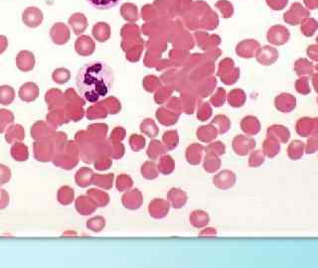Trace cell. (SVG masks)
Here are the masks:
<instances>
[{
  "label": "cell",
  "mask_w": 318,
  "mask_h": 268,
  "mask_svg": "<svg viewBox=\"0 0 318 268\" xmlns=\"http://www.w3.org/2000/svg\"><path fill=\"white\" fill-rule=\"evenodd\" d=\"M114 80V72L106 62L91 61L81 67L76 77V86L83 99L94 104L109 95Z\"/></svg>",
  "instance_id": "obj_1"
},
{
  "label": "cell",
  "mask_w": 318,
  "mask_h": 268,
  "mask_svg": "<svg viewBox=\"0 0 318 268\" xmlns=\"http://www.w3.org/2000/svg\"><path fill=\"white\" fill-rule=\"evenodd\" d=\"M34 157L40 162H49L55 153V143L50 137H44L33 143Z\"/></svg>",
  "instance_id": "obj_2"
},
{
  "label": "cell",
  "mask_w": 318,
  "mask_h": 268,
  "mask_svg": "<svg viewBox=\"0 0 318 268\" xmlns=\"http://www.w3.org/2000/svg\"><path fill=\"white\" fill-rule=\"evenodd\" d=\"M310 16L309 10H307L301 3L295 2L291 8L283 14V20L292 26L300 25L301 22Z\"/></svg>",
  "instance_id": "obj_3"
},
{
  "label": "cell",
  "mask_w": 318,
  "mask_h": 268,
  "mask_svg": "<svg viewBox=\"0 0 318 268\" xmlns=\"http://www.w3.org/2000/svg\"><path fill=\"white\" fill-rule=\"evenodd\" d=\"M267 39L274 46H281L288 43L291 39V32L283 25H274L269 29Z\"/></svg>",
  "instance_id": "obj_4"
},
{
  "label": "cell",
  "mask_w": 318,
  "mask_h": 268,
  "mask_svg": "<svg viewBox=\"0 0 318 268\" xmlns=\"http://www.w3.org/2000/svg\"><path fill=\"white\" fill-rule=\"evenodd\" d=\"M50 37L56 45L66 44L71 37L69 27L62 22L55 23L50 29Z\"/></svg>",
  "instance_id": "obj_5"
},
{
  "label": "cell",
  "mask_w": 318,
  "mask_h": 268,
  "mask_svg": "<svg viewBox=\"0 0 318 268\" xmlns=\"http://www.w3.org/2000/svg\"><path fill=\"white\" fill-rule=\"evenodd\" d=\"M43 19L44 16L42 11L35 6L26 8L22 14V21L29 28L39 27L42 24Z\"/></svg>",
  "instance_id": "obj_6"
},
{
  "label": "cell",
  "mask_w": 318,
  "mask_h": 268,
  "mask_svg": "<svg viewBox=\"0 0 318 268\" xmlns=\"http://www.w3.org/2000/svg\"><path fill=\"white\" fill-rule=\"evenodd\" d=\"M274 106L279 112L289 113L296 108V98L292 93L282 92L275 97Z\"/></svg>",
  "instance_id": "obj_7"
},
{
  "label": "cell",
  "mask_w": 318,
  "mask_h": 268,
  "mask_svg": "<svg viewBox=\"0 0 318 268\" xmlns=\"http://www.w3.org/2000/svg\"><path fill=\"white\" fill-rule=\"evenodd\" d=\"M35 64H36L35 56L30 51L27 50L20 51L16 56V66H17V69L20 72L27 73L32 71L34 69Z\"/></svg>",
  "instance_id": "obj_8"
},
{
  "label": "cell",
  "mask_w": 318,
  "mask_h": 268,
  "mask_svg": "<svg viewBox=\"0 0 318 268\" xmlns=\"http://www.w3.org/2000/svg\"><path fill=\"white\" fill-rule=\"evenodd\" d=\"M18 96L24 103H33L39 96V88L33 82L25 83L19 89Z\"/></svg>",
  "instance_id": "obj_9"
},
{
  "label": "cell",
  "mask_w": 318,
  "mask_h": 268,
  "mask_svg": "<svg viewBox=\"0 0 318 268\" xmlns=\"http://www.w3.org/2000/svg\"><path fill=\"white\" fill-rule=\"evenodd\" d=\"M257 61L263 66H271L278 59V52L272 46H264L259 48L256 54Z\"/></svg>",
  "instance_id": "obj_10"
},
{
  "label": "cell",
  "mask_w": 318,
  "mask_h": 268,
  "mask_svg": "<svg viewBox=\"0 0 318 268\" xmlns=\"http://www.w3.org/2000/svg\"><path fill=\"white\" fill-rule=\"evenodd\" d=\"M259 48H260V43L258 41L252 40V39H248V40H244V41L240 42L237 45L236 52L240 57L249 59V58H252L256 56Z\"/></svg>",
  "instance_id": "obj_11"
},
{
  "label": "cell",
  "mask_w": 318,
  "mask_h": 268,
  "mask_svg": "<svg viewBox=\"0 0 318 268\" xmlns=\"http://www.w3.org/2000/svg\"><path fill=\"white\" fill-rule=\"evenodd\" d=\"M95 48L94 42L93 40L87 35H83L80 36L76 42H75V50L76 52L83 57H87L90 56L93 53Z\"/></svg>",
  "instance_id": "obj_12"
},
{
  "label": "cell",
  "mask_w": 318,
  "mask_h": 268,
  "mask_svg": "<svg viewBox=\"0 0 318 268\" xmlns=\"http://www.w3.org/2000/svg\"><path fill=\"white\" fill-rule=\"evenodd\" d=\"M221 67H223V70L228 71L224 72L226 74L225 77H223L222 81L224 82L226 85H233L235 84L240 76V70L238 68H234V62L231 59H226L221 63Z\"/></svg>",
  "instance_id": "obj_13"
},
{
  "label": "cell",
  "mask_w": 318,
  "mask_h": 268,
  "mask_svg": "<svg viewBox=\"0 0 318 268\" xmlns=\"http://www.w3.org/2000/svg\"><path fill=\"white\" fill-rule=\"evenodd\" d=\"M45 100L48 105V109L50 111L58 110L65 103V96L60 89H52L46 92Z\"/></svg>",
  "instance_id": "obj_14"
},
{
  "label": "cell",
  "mask_w": 318,
  "mask_h": 268,
  "mask_svg": "<svg viewBox=\"0 0 318 268\" xmlns=\"http://www.w3.org/2000/svg\"><path fill=\"white\" fill-rule=\"evenodd\" d=\"M31 137L34 140H38L44 137H49L50 135H53V130L52 127L49 126L46 122L39 120L35 122L31 127Z\"/></svg>",
  "instance_id": "obj_15"
},
{
  "label": "cell",
  "mask_w": 318,
  "mask_h": 268,
  "mask_svg": "<svg viewBox=\"0 0 318 268\" xmlns=\"http://www.w3.org/2000/svg\"><path fill=\"white\" fill-rule=\"evenodd\" d=\"M25 138L24 127L20 124H12L5 131V140L9 144L23 141Z\"/></svg>",
  "instance_id": "obj_16"
},
{
  "label": "cell",
  "mask_w": 318,
  "mask_h": 268,
  "mask_svg": "<svg viewBox=\"0 0 318 268\" xmlns=\"http://www.w3.org/2000/svg\"><path fill=\"white\" fill-rule=\"evenodd\" d=\"M69 25L72 27L73 31L76 35H81L84 33L88 27V19L85 14L77 12L71 15L68 21Z\"/></svg>",
  "instance_id": "obj_17"
},
{
  "label": "cell",
  "mask_w": 318,
  "mask_h": 268,
  "mask_svg": "<svg viewBox=\"0 0 318 268\" xmlns=\"http://www.w3.org/2000/svg\"><path fill=\"white\" fill-rule=\"evenodd\" d=\"M313 128H314V118L311 117H301L299 120H297L295 125L296 133L301 137L312 136Z\"/></svg>",
  "instance_id": "obj_18"
},
{
  "label": "cell",
  "mask_w": 318,
  "mask_h": 268,
  "mask_svg": "<svg viewBox=\"0 0 318 268\" xmlns=\"http://www.w3.org/2000/svg\"><path fill=\"white\" fill-rule=\"evenodd\" d=\"M268 134L270 136L274 137L276 140H278L281 143H288V141L291 138L290 129L280 124L272 125L268 130Z\"/></svg>",
  "instance_id": "obj_19"
},
{
  "label": "cell",
  "mask_w": 318,
  "mask_h": 268,
  "mask_svg": "<svg viewBox=\"0 0 318 268\" xmlns=\"http://www.w3.org/2000/svg\"><path fill=\"white\" fill-rule=\"evenodd\" d=\"M314 65L305 58H299L295 63V71L299 77H311L314 74Z\"/></svg>",
  "instance_id": "obj_20"
},
{
  "label": "cell",
  "mask_w": 318,
  "mask_h": 268,
  "mask_svg": "<svg viewBox=\"0 0 318 268\" xmlns=\"http://www.w3.org/2000/svg\"><path fill=\"white\" fill-rule=\"evenodd\" d=\"M256 146V142L253 139L247 138L245 136H238L234 140V149L236 150V153L239 155H246L248 154L251 149Z\"/></svg>",
  "instance_id": "obj_21"
},
{
  "label": "cell",
  "mask_w": 318,
  "mask_h": 268,
  "mask_svg": "<svg viewBox=\"0 0 318 268\" xmlns=\"http://www.w3.org/2000/svg\"><path fill=\"white\" fill-rule=\"evenodd\" d=\"M92 36L99 42H106L111 36V27L108 23L99 22L92 27Z\"/></svg>",
  "instance_id": "obj_22"
},
{
  "label": "cell",
  "mask_w": 318,
  "mask_h": 268,
  "mask_svg": "<svg viewBox=\"0 0 318 268\" xmlns=\"http://www.w3.org/2000/svg\"><path fill=\"white\" fill-rule=\"evenodd\" d=\"M10 155L15 161L24 162L29 158L28 146L25 145L24 143H22V141L16 142L14 144H12V146L10 148Z\"/></svg>",
  "instance_id": "obj_23"
},
{
  "label": "cell",
  "mask_w": 318,
  "mask_h": 268,
  "mask_svg": "<svg viewBox=\"0 0 318 268\" xmlns=\"http://www.w3.org/2000/svg\"><path fill=\"white\" fill-rule=\"evenodd\" d=\"M242 129L250 135L257 134L261 130L260 121L254 116H247L242 121Z\"/></svg>",
  "instance_id": "obj_24"
},
{
  "label": "cell",
  "mask_w": 318,
  "mask_h": 268,
  "mask_svg": "<svg viewBox=\"0 0 318 268\" xmlns=\"http://www.w3.org/2000/svg\"><path fill=\"white\" fill-rule=\"evenodd\" d=\"M263 148H264V153L268 157L273 158L274 156H276L279 153V150H280L279 141L276 140L274 137L269 135V137L264 142Z\"/></svg>",
  "instance_id": "obj_25"
},
{
  "label": "cell",
  "mask_w": 318,
  "mask_h": 268,
  "mask_svg": "<svg viewBox=\"0 0 318 268\" xmlns=\"http://www.w3.org/2000/svg\"><path fill=\"white\" fill-rule=\"evenodd\" d=\"M15 99V89L7 85L0 87V105L9 106Z\"/></svg>",
  "instance_id": "obj_26"
},
{
  "label": "cell",
  "mask_w": 318,
  "mask_h": 268,
  "mask_svg": "<svg viewBox=\"0 0 318 268\" xmlns=\"http://www.w3.org/2000/svg\"><path fill=\"white\" fill-rule=\"evenodd\" d=\"M318 30V21L314 18L308 17L304 19L300 24V31L305 37H312L314 33Z\"/></svg>",
  "instance_id": "obj_27"
},
{
  "label": "cell",
  "mask_w": 318,
  "mask_h": 268,
  "mask_svg": "<svg viewBox=\"0 0 318 268\" xmlns=\"http://www.w3.org/2000/svg\"><path fill=\"white\" fill-rule=\"evenodd\" d=\"M305 144L299 140H294L288 147V156L292 160H298L304 154Z\"/></svg>",
  "instance_id": "obj_28"
},
{
  "label": "cell",
  "mask_w": 318,
  "mask_h": 268,
  "mask_svg": "<svg viewBox=\"0 0 318 268\" xmlns=\"http://www.w3.org/2000/svg\"><path fill=\"white\" fill-rule=\"evenodd\" d=\"M15 116L12 112L1 109L0 110V134L4 133L6 129L14 123Z\"/></svg>",
  "instance_id": "obj_29"
},
{
  "label": "cell",
  "mask_w": 318,
  "mask_h": 268,
  "mask_svg": "<svg viewBox=\"0 0 318 268\" xmlns=\"http://www.w3.org/2000/svg\"><path fill=\"white\" fill-rule=\"evenodd\" d=\"M58 202L62 205H70L74 200V190L71 187L64 186L58 191Z\"/></svg>",
  "instance_id": "obj_30"
},
{
  "label": "cell",
  "mask_w": 318,
  "mask_h": 268,
  "mask_svg": "<svg viewBox=\"0 0 318 268\" xmlns=\"http://www.w3.org/2000/svg\"><path fill=\"white\" fill-rule=\"evenodd\" d=\"M120 0H87V2L94 9L109 10L115 7Z\"/></svg>",
  "instance_id": "obj_31"
},
{
  "label": "cell",
  "mask_w": 318,
  "mask_h": 268,
  "mask_svg": "<svg viewBox=\"0 0 318 268\" xmlns=\"http://www.w3.org/2000/svg\"><path fill=\"white\" fill-rule=\"evenodd\" d=\"M246 93L242 89H233L229 93V104L233 108H241L246 103Z\"/></svg>",
  "instance_id": "obj_32"
},
{
  "label": "cell",
  "mask_w": 318,
  "mask_h": 268,
  "mask_svg": "<svg viewBox=\"0 0 318 268\" xmlns=\"http://www.w3.org/2000/svg\"><path fill=\"white\" fill-rule=\"evenodd\" d=\"M121 15L126 21L136 22L138 20L137 7L132 3H125L121 6Z\"/></svg>",
  "instance_id": "obj_33"
},
{
  "label": "cell",
  "mask_w": 318,
  "mask_h": 268,
  "mask_svg": "<svg viewBox=\"0 0 318 268\" xmlns=\"http://www.w3.org/2000/svg\"><path fill=\"white\" fill-rule=\"evenodd\" d=\"M76 209L81 215H89L94 210L91 201L84 196L79 197L76 201Z\"/></svg>",
  "instance_id": "obj_34"
},
{
  "label": "cell",
  "mask_w": 318,
  "mask_h": 268,
  "mask_svg": "<svg viewBox=\"0 0 318 268\" xmlns=\"http://www.w3.org/2000/svg\"><path fill=\"white\" fill-rule=\"evenodd\" d=\"M52 79L56 84L64 85L69 82V80L71 79V73L65 68H59L53 72Z\"/></svg>",
  "instance_id": "obj_35"
},
{
  "label": "cell",
  "mask_w": 318,
  "mask_h": 268,
  "mask_svg": "<svg viewBox=\"0 0 318 268\" xmlns=\"http://www.w3.org/2000/svg\"><path fill=\"white\" fill-rule=\"evenodd\" d=\"M67 120H64V114L59 110H54L47 114V122L50 124L51 127L56 128V126L63 124Z\"/></svg>",
  "instance_id": "obj_36"
},
{
  "label": "cell",
  "mask_w": 318,
  "mask_h": 268,
  "mask_svg": "<svg viewBox=\"0 0 318 268\" xmlns=\"http://www.w3.org/2000/svg\"><path fill=\"white\" fill-rule=\"evenodd\" d=\"M216 7L221 11L223 17L224 18H230L234 14V7L233 4L227 0H220L216 3Z\"/></svg>",
  "instance_id": "obj_37"
},
{
  "label": "cell",
  "mask_w": 318,
  "mask_h": 268,
  "mask_svg": "<svg viewBox=\"0 0 318 268\" xmlns=\"http://www.w3.org/2000/svg\"><path fill=\"white\" fill-rule=\"evenodd\" d=\"M295 90L302 95L309 94L311 91V89L309 86V81H308L307 77H300L298 80H296V82L295 84Z\"/></svg>",
  "instance_id": "obj_38"
},
{
  "label": "cell",
  "mask_w": 318,
  "mask_h": 268,
  "mask_svg": "<svg viewBox=\"0 0 318 268\" xmlns=\"http://www.w3.org/2000/svg\"><path fill=\"white\" fill-rule=\"evenodd\" d=\"M91 171L87 169V168H83L81 170L78 171L77 175H76V181H77V184L80 186V187H86L88 185H90L91 183Z\"/></svg>",
  "instance_id": "obj_39"
},
{
  "label": "cell",
  "mask_w": 318,
  "mask_h": 268,
  "mask_svg": "<svg viewBox=\"0 0 318 268\" xmlns=\"http://www.w3.org/2000/svg\"><path fill=\"white\" fill-rule=\"evenodd\" d=\"M12 177V173L9 167L0 163V187L7 184Z\"/></svg>",
  "instance_id": "obj_40"
},
{
  "label": "cell",
  "mask_w": 318,
  "mask_h": 268,
  "mask_svg": "<svg viewBox=\"0 0 318 268\" xmlns=\"http://www.w3.org/2000/svg\"><path fill=\"white\" fill-rule=\"evenodd\" d=\"M318 151V136H310L305 144L304 152L306 154H313Z\"/></svg>",
  "instance_id": "obj_41"
},
{
  "label": "cell",
  "mask_w": 318,
  "mask_h": 268,
  "mask_svg": "<svg viewBox=\"0 0 318 268\" xmlns=\"http://www.w3.org/2000/svg\"><path fill=\"white\" fill-rule=\"evenodd\" d=\"M266 1L270 8L275 11L284 9L289 4V0H266Z\"/></svg>",
  "instance_id": "obj_42"
},
{
  "label": "cell",
  "mask_w": 318,
  "mask_h": 268,
  "mask_svg": "<svg viewBox=\"0 0 318 268\" xmlns=\"http://www.w3.org/2000/svg\"><path fill=\"white\" fill-rule=\"evenodd\" d=\"M265 161V156L264 154L261 152V151H254L250 158V165L252 166V167H257V166H260L264 163Z\"/></svg>",
  "instance_id": "obj_43"
},
{
  "label": "cell",
  "mask_w": 318,
  "mask_h": 268,
  "mask_svg": "<svg viewBox=\"0 0 318 268\" xmlns=\"http://www.w3.org/2000/svg\"><path fill=\"white\" fill-rule=\"evenodd\" d=\"M10 202V196L8 192L0 188V210H4L8 207Z\"/></svg>",
  "instance_id": "obj_44"
},
{
  "label": "cell",
  "mask_w": 318,
  "mask_h": 268,
  "mask_svg": "<svg viewBox=\"0 0 318 268\" xmlns=\"http://www.w3.org/2000/svg\"><path fill=\"white\" fill-rule=\"evenodd\" d=\"M226 95V91L225 89H219L218 90V93L215 97L212 98V102L214 103L213 105L215 107H221L222 105H224V102H225V96Z\"/></svg>",
  "instance_id": "obj_45"
},
{
  "label": "cell",
  "mask_w": 318,
  "mask_h": 268,
  "mask_svg": "<svg viewBox=\"0 0 318 268\" xmlns=\"http://www.w3.org/2000/svg\"><path fill=\"white\" fill-rule=\"evenodd\" d=\"M306 54L311 61L318 62V45H310L306 50Z\"/></svg>",
  "instance_id": "obj_46"
},
{
  "label": "cell",
  "mask_w": 318,
  "mask_h": 268,
  "mask_svg": "<svg viewBox=\"0 0 318 268\" xmlns=\"http://www.w3.org/2000/svg\"><path fill=\"white\" fill-rule=\"evenodd\" d=\"M8 48V40L4 35H0V55H2Z\"/></svg>",
  "instance_id": "obj_47"
},
{
  "label": "cell",
  "mask_w": 318,
  "mask_h": 268,
  "mask_svg": "<svg viewBox=\"0 0 318 268\" xmlns=\"http://www.w3.org/2000/svg\"><path fill=\"white\" fill-rule=\"evenodd\" d=\"M304 7L307 10H314L317 9V4H316V0H303Z\"/></svg>",
  "instance_id": "obj_48"
},
{
  "label": "cell",
  "mask_w": 318,
  "mask_h": 268,
  "mask_svg": "<svg viewBox=\"0 0 318 268\" xmlns=\"http://www.w3.org/2000/svg\"><path fill=\"white\" fill-rule=\"evenodd\" d=\"M312 85H313V88H314V89H315V91L316 92H318V73H315V74H313L312 76Z\"/></svg>",
  "instance_id": "obj_49"
},
{
  "label": "cell",
  "mask_w": 318,
  "mask_h": 268,
  "mask_svg": "<svg viewBox=\"0 0 318 268\" xmlns=\"http://www.w3.org/2000/svg\"><path fill=\"white\" fill-rule=\"evenodd\" d=\"M315 70H316V72L318 73V64L316 65V67H315Z\"/></svg>",
  "instance_id": "obj_50"
},
{
  "label": "cell",
  "mask_w": 318,
  "mask_h": 268,
  "mask_svg": "<svg viewBox=\"0 0 318 268\" xmlns=\"http://www.w3.org/2000/svg\"><path fill=\"white\" fill-rule=\"evenodd\" d=\"M316 4H317V9H318V0H316Z\"/></svg>",
  "instance_id": "obj_51"
},
{
  "label": "cell",
  "mask_w": 318,
  "mask_h": 268,
  "mask_svg": "<svg viewBox=\"0 0 318 268\" xmlns=\"http://www.w3.org/2000/svg\"><path fill=\"white\" fill-rule=\"evenodd\" d=\"M316 41H317V45H318V36H317V38H316Z\"/></svg>",
  "instance_id": "obj_52"
},
{
  "label": "cell",
  "mask_w": 318,
  "mask_h": 268,
  "mask_svg": "<svg viewBox=\"0 0 318 268\" xmlns=\"http://www.w3.org/2000/svg\"><path fill=\"white\" fill-rule=\"evenodd\" d=\"M317 104H318V97H317Z\"/></svg>",
  "instance_id": "obj_53"
}]
</instances>
